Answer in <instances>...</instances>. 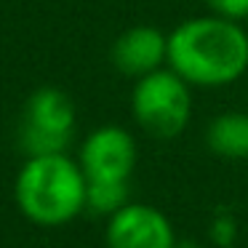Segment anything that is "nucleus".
I'll return each mask as SVG.
<instances>
[{"label": "nucleus", "instance_id": "obj_1", "mask_svg": "<svg viewBox=\"0 0 248 248\" xmlns=\"http://www.w3.org/2000/svg\"><path fill=\"white\" fill-rule=\"evenodd\" d=\"M166 64L189 86H232L248 72V32L219 14L184 19L168 32Z\"/></svg>", "mask_w": 248, "mask_h": 248}, {"label": "nucleus", "instance_id": "obj_2", "mask_svg": "<svg viewBox=\"0 0 248 248\" xmlns=\"http://www.w3.org/2000/svg\"><path fill=\"white\" fill-rule=\"evenodd\" d=\"M88 179L67 152L27 155L14 182V200L38 227H62L86 211Z\"/></svg>", "mask_w": 248, "mask_h": 248}, {"label": "nucleus", "instance_id": "obj_3", "mask_svg": "<svg viewBox=\"0 0 248 248\" xmlns=\"http://www.w3.org/2000/svg\"><path fill=\"white\" fill-rule=\"evenodd\" d=\"M189 83L179 78L171 67L141 75L131 91V115L136 125L152 139H173L189 125L192 93Z\"/></svg>", "mask_w": 248, "mask_h": 248}, {"label": "nucleus", "instance_id": "obj_4", "mask_svg": "<svg viewBox=\"0 0 248 248\" xmlns=\"http://www.w3.org/2000/svg\"><path fill=\"white\" fill-rule=\"evenodd\" d=\"M78 125V109L70 93L56 86L32 91L24 102L19 123V144L27 155L67 152Z\"/></svg>", "mask_w": 248, "mask_h": 248}, {"label": "nucleus", "instance_id": "obj_5", "mask_svg": "<svg viewBox=\"0 0 248 248\" xmlns=\"http://www.w3.org/2000/svg\"><path fill=\"white\" fill-rule=\"evenodd\" d=\"M139 147L123 125H99L83 139L78 163L88 182H128L136 168Z\"/></svg>", "mask_w": 248, "mask_h": 248}, {"label": "nucleus", "instance_id": "obj_6", "mask_svg": "<svg viewBox=\"0 0 248 248\" xmlns=\"http://www.w3.org/2000/svg\"><path fill=\"white\" fill-rule=\"evenodd\" d=\"M107 248H176L173 224L150 203H125L107 216Z\"/></svg>", "mask_w": 248, "mask_h": 248}, {"label": "nucleus", "instance_id": "obj_7", "mask_svg": "<svg viewBox=\"0 0 248 248\" xmlns=\"http://www.w3.org/2000/svg\"><path fill=\"white\" fill-rule=\"evenodd\" d=\"M112 64L128 78H141L166 67L168 62V35L152 24H136L125 30L112 43Z\"/></svg>", "mask_w": 248, "mask_h": 248}, {"label": "nucleus", "instance_id": "obj_8", "mask_svg": "<svg viewBox=\"0 0 248 248\" xmlns=\"http://www.w3.org/2000/svg\"><path fill=\"white\" fill-rule=\"evenodd\" d=\"M205 144L219 157L246 160L248 157V112H240V109L219 112L208 123Z\"/></svg>", "mask_w": 248, "mask_h": 248}, {"label": "nucleus", "instance_id": "obj_9", "mask_svg": "<svg viewBox=\"0 0 248 248\" xmlns=\"http://www.w3.org/2000/svg\"><path fill=\"white\" fill-rule=\"evenodd\" d=\"M128 203V182H88L86 211L96 216H112Z\"/></svg>", "mask_w": 248, "mask_h": 248}, {"label": "nucleus", "instance_id": "obj_10", "mask_svg": "<svg viewBox=\"0 0 248 248\" xmlns=\"http://www.w3.org/2000/svg\"><path fill=\"white\" fill-rule=\"evenodd\" d=\"M237 237V224L230 214H219L214 221H211V240L219 248H230Z\"/></svg>", "mask_w": 248, "mask_h": 248}, {"label": "nucleus", "instance_id": "obj_11", "mask_svg": "<svg viewBox=\"0 0 248 248\" xmlns=\"http://www.w3.org/2000/svg\"><path fill=\"white\" fill-rule=\"evenodd\" d=\"M205 6L211 8V14L235 19V22L248 19V0H205Z\"/></svg>", "mask_w": 248, "mask_h": 248}, {"label": "nucleus", "instance_id": "obj_12", "mask_svg": "<svg viewBox=\"0 0 248 248\" xmlns=\"http://www.w3.org/2000/svg\"><path fill=\"white\" fill-rule=\"evenodd\" d=\"M176 248H200V243H195V240H179Z\"/></svg>", "mask_w": 248, "mask_h": 248}]
</instances>
